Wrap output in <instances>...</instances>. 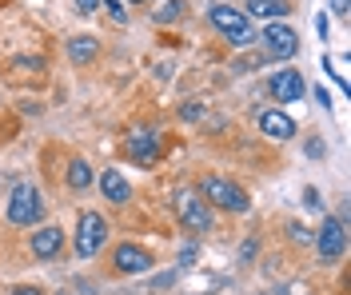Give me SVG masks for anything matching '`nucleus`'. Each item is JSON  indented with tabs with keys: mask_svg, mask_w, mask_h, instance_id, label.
<instances>
[{
	"mask_svg": "<svg viewBox=\"0 0 351 295\" xmlns=\"http://www.w3.org/2000/svg\"><path fill=\"white\" fill-rule=\"evenodd\" d=\"M331 12H335V16H348V12H351L348 0H331Z\"/></svg>",
	"mask_w": 351,
	"mask_h": 295,
	"instance_id": "obj_25",
	"label": "nucleus"
},
{
	"mask_svg": "<svg viewBox=\"0 0 351 295\" xmlns=\"http://www.w3.org/2000/svg\"><path fill=\"white\" fill-rule=\"evenodd\" d=\"M176 216H180L184 231H192V235L212 231V211H208V204L199 200L196 192H180V196H176Z\"/></svg>",
	"mask_w": 351,
	"mask_h": 295,
	"instance_id": "obj_5",
	"label": "nucleus"
},
{
	"mask_svg": "<svg viewBox=\"0 0 351 295\" xmlns=\"http://www.w3.org/2000/svg\"><path fill=\"white\" fill-rule=\"evenodd\" d=\"M104 240H108V220L100 211H84L80 224H76V255H84V259L100 255Z\"/></svg>",
	"mask_w": 351,
	"mask_h": 295,
	"instance_id": "obj_4",
	"label": "nucleus"
},
{
	"mask_svg": "<svg viewBox=\"0 0 351 295\" xmlns=\"http://www.w3.org/2000/svg\"><path fill=\"white\" fill-rule=\"evenodd\" d=\"M311 96H315V104L331 108V96H328V88H324V84H315V88H311Z\"/></svg>",
	"mask_w": 351,
	"mask_h": 295,
	"instance_id": "obj_21",
	"label": "nucleus"
},
{
	"mask_svg": "<svg viewBox=\"0 0 351 295\" xmlns=\"http://www.w3.org/2000/svg\"><path fill=\"white\" fill-rule=\"evenodd\" d=\"M196 255H199V248H196V244H188V248L180 251V268H192V259H196Z\"/></svg>",
	"mask_w": 351,
	"mask_h": 295,
	"instance_id": "obj_20",
	"label": "nucleus"
},
{
	"mask_svg": "<svg viewBox=\"0 0 351 295\" xmlns=\"http://www.w3.org/2000/svg\"><path fill=\"white\" fill-rule=\"evenodd\" d=\"M304 76L295 68H284V72H271V80H267V92L280 100V104H295L300 96H304Z\"/></svg>",
	"mask_w": 351,
	"mask_h": 295,
	"instance_id": "obj_10",
	"label": "nucleus"
},
{
	"mask_svg": "<svg viewBox=\"0 0 351 295\" xmlns=\"http://www.w3.org/2000/svg\"><path fill=\"white\" fill-rule=\"evenodd\" d=\"M88 183H92V168H88L84 159H72V164H68V188L84 192Z\"/></svg>",
	"mask_w": 351,
	"mask_h": 295,
	"instance_id": "obj_16",
	"label": "nucleus"
},
{
	"mask_svg": "<svg viewBox=\"0 0 351 295\" xmlns=\"http://www.w3.org/2000/svg\"><path fill=\"white\" fill-rule=\"evenodd\" d=\"M96 52H100V40H96V36H76V40H68V60H72V64H88Z\"/></svg>",
	"mask_w": 351,
	"mask_h": 295,
	"instance_id": "obj_15",
	"label": "nucleus"
},
{
	"mask_svg": "<svg viewBox=\"0 0 351 295\" xmlns=\"http://www.w3.org/2000/svg\"><path fill=\"white\" fill-rule=\"evenodd\" d=\"M260 128H263V136H271V140H291L295 136V120H291L287 112H280V108L260 112Z\"/></svg>",
	"mask_w": 351,
	"mask_h": 295,
	"instance_id": "obj_11",
	"label": "nucleus"
},
{
	"mask_svg": "<svg viewBox=\"0 0 351 295\" xmlns=\"http://www.w3.org/2000/svg\"><path fill=\"white\" fill-rule=\"evenodd\" d=\"M304 200H307V207H324V200H319V192H315V188H307Z\"/></svg>",
	"mask_w": 351,
	"mask_h": 295,
	"instance_id": "obj_22",
	"label": "nucleus"
},
{
	"mask_svg": "<svg viewBox=\"0 0 351 295\" xmlns=\"http://www.w3.org/2000/svg\"><path fill=\"white\" fill-rule=\"evenodd\" d=\"M76 8L88 16V12H96V8H100V0H76Z\"/></svg>",
	"mask_w": 351,
	"mask_h": 295,
	"instance_id": "obj_24",
	"label": "nucleus"
},
{
	"mask_svg": "<svg viewBox=\"0 0 351 295\" xmlns=\"http://www.w3.org/2000/svg\"><path fill=\"white\" fill-rule=\"evenodd\" d=\"M112 264H116V272H124V275H144V272H152V251H144L140 244H120L116 248V255H112Z\"/></svg>",
	"mask_w": 351,
	"mask_h": 295,
	"instance_id": "obj_9",
	"label": "nucleus"
},
{
	"mask_svg": "<svg viewBox=\"0 0 351 295\" xmlns=\"http://www.w3.org/2000/svg\"><path fill=\"white\" fill-rule=\"evenodd\" d=\"M180 8H184L180 0H168V4H164V8L156 12V21H160V24H164V21H176V16H180Z\"/></svg>",
	"mask_w": 351,
	"mask_h": 295,
	"instance_id": "obj_18",
	"label": "nucleus"
},
{
	"mask_svg": "<svg viewBox=\"0 0 351 295\" xmlns=\"http://www.w3.org/2000/svg\"><path fill=\"white\" fill-rule=\"evenodd\" d=\"M132 4H140V0H132Z\"/></svg>",
	"mask_w": 351,
	"mask_h": 295,
	"instance_id": "obj_27",
	"label": "nucleus"
},
{
	"mask_svg": "<svg viewBox=\"0 0 351 295\" xmlns=\"http://www.w3.org/2000/svg\"><path fill=\"white\" fill-rule=\"evenodd\" d=\"M324 68H331L335 84L348 92V56H324Z\"/></svg>",
	"mask_w": 351,
	"mask_h": 295,
	"instance_id": "obj_17",
	"label": "nucleus"
},
{
	"mask_svg": "<svg viewBox=\"0 0 351 295\" xmlns=\"http://www.w3.org/2000/svg\"><path fill=\"white\" fill-rule=\"evenodd\" d=\"M315 251L324 259H339L348 251V224L343 220H324V227L315 231Z\"/></svg>",
	"mask_w": 351,
	"mask_h": 295,
	"instance_id": "obj_7",
	"label": "nucleus"
},
{
	"mask_svg": "<svg viewBox=\"0 0 351 295\" xmlns=\"http://www.w3.org/2000/svg\"><path fill=\"white\" fill-rule=\"evenodd\" d=\"M60 244H64V231L60 227H40V231H32V255L36 259H52L56 251H60Z\"/></svg>",
	"mask_w": 351,
	"mask_h": 295,
	"instance_id": "obj_12",
	"label": "nucleus"
},
{
	"mask_svg": "<svg viewBox=\"0 0 351 295\" xmlns=\"http://www.w3.org/2000/svg\"><path fill=\"white\" fill-rule=\"evenodd\" d=\"M208 21H212V28H216L219 36H228L232 44H240V48L256 40V32H252V24H247V16H243L240 8L212 4V8H208Z\"/></svg>",
	"mask_w": 351,
	"mask_h": 295,
	"instance_id": "obj_2",
	"label": "nucleus"
},
{
	"mask_svg": "<svg viewBox=\"0 0 351 295\" xmlns=\"http://www.w3.org/2000/svg\"><path fill=\"white\" fill-rule=\"evenodd\" d=\"M124 148H128V156L140 168H152L156 159H160V136H156L152 128H132L128 140H124Z\"/></svg>",
	"mask_w": 351,
	"mask_h": 295,
	"instance_id": "obj_6",
	"label": "nucleus"
},
{
	"mask_svg": "<svg viewBox=\"0 0 351 295\" xmlns=\"http://www.w3.org/2000/svg\"><path fill=\"white\" fill-rule=\"evenodd\" d=\"M199 200H204V204L223 207V211H236V216H243V211L252 207L247 192H243L240 183L223 180V176H208V180H204V188H199Z\"/></svg>",
	"mask_w": 351,
	"mask_h": 295,
	"instance_id": "obj_1",
	"label": "nucleus"
},
{
	"mask_svg": "<svg viewBox=\"0 0 351 295\" xmlns=\"http://www.w3.org/2000/svg\"><path fill=\"white\" fill-rule=\"evenodd\" d=\"M44 216V196L32 188V183H21L8 200V224L16 227H32L36 220Z\"/></svg>",
	"mask_w": 351,
	"mask_h": 295,
	"instance_id": "obj_3",
	"label": "nucleus"
},
{
	"mask_svg": "<svg viewBox=\"0 0 351 295\" xmlns=\"http://www.w3.org/2000/svg\"><path fill=\"white\" fill-rule=\"evenodd\" d=\"M100 188H104V196H108L112 204H128L132 200V188L128 180L116 172V168H108V172H100Z\"/></svg>",
	"mask_w": 351,
	"mask_h": 295,
	"instance_id": "obj_13",
	"label": "nucleus"
},
{
	"mask_svg": "<svg viewBox=\"0 0 351 295\" xmlns=\"http://www.w3.org/2000/svg\"><path fill=\"white\" fill-rule=\"evenodd\" d=\"M100 4L108 8V16H112V21H116V24H124V21H128V12L120 8V0H100Z\"/></svg>",
	"mask_w": 351,
	"mask_h": 295,
	"instance_id": "obj_19",
	"label": "nucleus"
},
{
	"mask_svg": "<svg viewBox=\"0 0 351 295\" xmlns=\"http://www.w3.org/2000/svg\"><path fill=\"white\" fill-rule=\"evenodd\" d=\"M8 295H44V292H40V287H12Z\"/></svg>",
	"mask_w": 351,
	"mask_h": 295,
	"instance_id": "obj_26",
	"label": "nucleus"
},
{
	"mask_svg": "<svg viewBox=\"0 0 351 295\" xmlns=\"http://www.w3.org/2000/svg\"><path fill=\"white\" fill-rule=\"evenodd\" d=\"M315 32H319V40H328V16H324V12L315 16Z\"/></svg>",
	"mask_w": 351,
	"mask_h": 295,
	"instance_id": "obj_23",
	"label": "nucleus"
},
{
	"mask_svg": "<svg viewBox=\"0 0 351 295\" xmlns=\"http://www.w3.org/2000/svg\"><path fill=\"white\" fill-rule=\"evenodd\" d=\"M243 8L260 21H280V16L291 12V0H243Z\"/></svg>",
	"mask_w": 351,
	"mask_h": 295,
	"instance_id": "obj_14",
	"label": "nucleus"
},
{
	"mask_svg": "<svg viewBox=\"0 0 351 295\" xmlns=\"http://www.w3.org/2000/svg\"><path fill=\"white\" fill-rule=\"evenodd\" d=\"M263 48H267V56H280V60H287V56H295L300 52V36H295V28H287V24H267L260 32Z\"/></svg>",
	"mask_w": 351,
	"mask_h": 295,
	"instance_id": "obj_8",
	"label": "nucleus"
}]
</instances>
